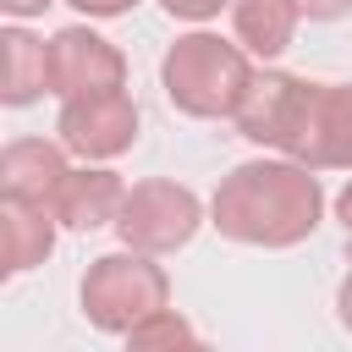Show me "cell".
<instances>
[{"instance_id": "1", "label": "cell", "mask_w": 352, "mask_h": 352, "mask_svg": "<svg viewBox=\"0 0 352 352\" xmlns=\"http://www.w3.org/2000/svg\"><path fill=\"white\" fill-rule=\"evenodd\" d=\"M319 220H324V187L292 154L242 160L231 176H220L209 198V226L242 248H297L314 236Z\"/></svg>"}, {"instance_id": "2", "label": "cell", "mask_w": 352, "mask_h": 352, "mask_svg": "<svg viewBox=\"0 0 352 352\" xmlns=\"http://www.w3.org/2000/svg\"><path fill=\"white\" fill-rule=\"evenodd\" d=\"M253 82V60L242 44L220 38V33H182L165 60H160V88L165 99L192 116V121H220V116H236L242 94Z\"/></svg>"}, {"instance_id": "3", "label": "cell", "mask_w": 352, "mask_h": 352, "mask_svg": "<svg viewBox=\"0 0 352 352\" xmlns=\"http://www.w3.org/2000/svg\"><path fill=\"white\" fill-rule=\"evenodd\" d=\"M77 302H82V319H88L94 330L126 336L138 319H148L154 308L170 302V275H165V264H154V253H143V248L99 253V258L82 270Z\"/></svg>"}, {"instance_id": "4", "label": "cell", "mask_w": 352, "mask_h": 352, "mask_svg": "<svg viewBox=\"0 0 352 352\" xmlns=\"http://www.w3.org/2000/svg\"><path fill=\"white\" fill-rule=\"evenodd\" d=\"M204 226V204L192 187L170 182V176H148V182H132L126 187V204L116 214V231L126 248H143L154 258L187 248Z\"/></svg>"}, {"instance_id": "5", "label": "cell", "mask_w": 352, "mask_h": 352, "mask_svg": "<svg viewBox=\"0 0 352 352\" xmlns=\"http://www.w3.org/2000/svg\"><path fill=\"white\" fill-rule=\"evenodd\" d=\"M138 99L126 88H94V94H66L55 110V132L77 160H116L138 143Z\"/></svg>"}, {"instance_id": "6", "label": "cell", "mask_w": 352, "mask_h": 352, "mask_svg": "<svg viewBox=\"0 0 352 352\" xmlns=\"http://www.w3.org/2000/svg\"><path fill=\"white\" fill-rule=\"evenodd\" d=\"M280 154L302 160L308 170H352V82H308Z\"/></svg>"}, {"instance_id": "7", "label": "cell", "mask_w": 352, "mask_h": 352, "mask_svg": "<svg viewBox=\"0 0 352 352\" xmlns=\"http://www.w3.org/2000/svg\"><path fill=\"white\" fill-rule=\"evenodd\" d=\"M94 88H126V55L94 33V28H60L50 38V94H94Z\"/></svg>"}, {"instance_id": "8", "label": "cell", "mask_w": 352, "mask_h": 352, "mask_svg": "<svg viewBox=\"0 0 352 352\" xmlns=\"http://www.w3.org/2000/svg\"><path fill=\"white\" fill-rule=\"evenodd\" d=\"M302 94H308V77H292V72H253L242 104H236V132L258 148H275L292 138L297 126V110H302Z\"/></svg>"}, {"instance_id": "9", "label": "cell", "mask_w": 352, "mask_h": 352, "mask_svg": "<svg viewBox=\"0 0 352 352\" xmlns=\"http://www.w3.org/2000/svg\"><path fill=\"white\" fill-rule=\"evenodd\" d=\"M121 204H126V182L116 170H104V160H88V165L66 170V182L50 198V214L66 231H99V226H116Z\"/></svg>"}, {"instance_id": "10", "label": "cell", "mask_w": 352, "mask_h": 352, "mask_svg": "<svg viewBox=\"0 0 352 352\" xmlns=\"http://www.w3.org/2000/svg\"><path fill=\"white\" fill-rule=\"evenodd\" d=\"M66 143L55 138H16V143H6V154H0V198H16V204H38V209H50V198H55V187L66 182Z\"/></svg>"}, {"instance_id": "11", "label": "cell", "mask_w": 352, "mask_h": 352, "mask_svg": "<svg viewBox=\"0 0 352 352\" xmlns=\"http://www.w3.org/2000/svg\"><path fill=\"white\" fill-rule=\"evenodd\" d=\"M55 214L38 204H16L0 198V275H28L33 264H44L55 253Z\"/></svg>"}, {"instance_id": "12", "label": "cell", "mask_w": 352, "mask_h": 352, "mask_svg": "<svg viewBox=\"0 0 352 352\" xmlns=\"http://www.w3.org/2000/svg\"><path fill=\"white\" fill-rule=\"evenodd\" d=\"M297 22H302V0H231V33L258 60H275L280 50H292Z\"/></svg>"}, {"instance_id": "13", "label": "cell", "mask_w": 352, "mask_h": 352, "mask_svg": "<svg viewBox=\"0 0 352 352\" xmlns=\"http://www.w3.org/2000/svg\"><path fill=\"white\" fill-rule=\"evenodd\" d=\"M50 94V44L33 38L28 28L0 33V99L6 104H33Z\"/></svg>"}, {"instance_id": "14", "label": "cell", "mask_w": 352, "mask_h": 352, "mask_svg": "<svg viewBox=\"0 0 352 352\" xmlns=\"http://www.w3.org/2000/svg\"><path fill=\"white\" fill-rule=\"evenodd\" d=\"M126 341H132V346H176V341H182V346H192V341H198V330H192V324L165 302V308H154L148 319H138V324L126 330Z\"/></svg>"}, {"instance_id": "15", "label": "cell", "mask_w": 352, "mask_h": 352, "mask_svg": "<svg viewBox=\"0 0 352 352\" xmlns=\"http://www.w3.org/2000/svg\"><path fill=\"white\" fill-rule=\"evenodd\" d=\"M170 16H182V22H209V16H220V6H231V0H160Z\"/></svg>"}, {"instance_id": "16", "label": "cell", "mask_w": 352, "mask_h": 352, "mask_svg": "<svg viewBox=\"0 0 352 352\" xmlns=\"http://www.w3.org/2000/svg\"><path fill=\"white\" fill-rule=\"evenodd\" d=\"M66 6H77L82 16H126L138 0H66Z\"/></svg>"}, {"instance_id": "17", "label": "cell", "mask_w": 352, "mask_h": 352, "mask_svg": "<svg viewBox=\"0 0 352 352\" xmlns=\"http://www.w3.org/2000/svg\"><path fill=\"white\" fill-rule=\"evenodd\" d=\"M346 11H352V0H302V16L308 22H336Z\"/></svg>"}, {"instance_id": "18", "label": "cell", "mask_w": 352, "mask_h": 352, "mask_svg": "<svg viewBox=\"0 0 352 352\" xmlns=\"http://www.w3.org/2000/svg\"><path fill=\"white\" fill-rule=\"evenodd\" d=\"M55 0H0V11L6 16H16V22H28V16H38V11H50Z\"/></svg>"}, {"instance_id": "19", "label": "cell", "mask_w": 352, "mask_h": 352, "mask_svg": "<svg viewBox=\"0 0 352 352\" xmlns=\"http://www.w3.org/2000/svg\"><path fill=\"white\" fill-rule=\"evenodd\" d=\"M336 220H341V231H346V242H352V176H346V187L336 192Z\"/></svg>"}, {"instance_id": "20", "label": "cell", "mask_w": 352, "mask_h": 352, "mask_svg": "<svg viewBox=\"0 0 352 352\" xmlns=\"http://www.w3.org/2000/svg\"><path fill=\"white\" fill-rule=\"evenodd\" d=\"M336 319H341V324L352 330V270L341 275V292H336Z\"/></svg>"}]
</instances>
